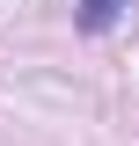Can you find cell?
Here are the masks:
<instances>
[{"mask_svg": "<svg viewBox=\"0 0 139 146\" xmlns=\"http://www.w3.org/2000/svg\"><path fill=\"white\" fill-rule=\"evenodd\" d=\"M73 7H81V29H88V36H103L110 22H117L124 7H132V0H73Z\"/></svg>", "mask_w": 139, "mask_h": 146, "instance_id": "6da1fadb", "label": "cell"}]
</instances>
